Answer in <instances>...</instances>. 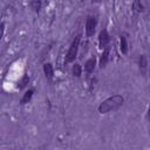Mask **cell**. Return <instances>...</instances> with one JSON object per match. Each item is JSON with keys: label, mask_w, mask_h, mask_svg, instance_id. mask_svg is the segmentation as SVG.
<instances>
[{"label": "cell", "mask_w": 150, "mask_h": 150, "mask_svg": "<svg viewBox=\"0 0 150 150\" xmlns=\"http://www.w3.org/2000/svg\"><path fill=\"white\" fill-rule=\"evenodd\" d=\"M43 73L47 77V80L52 81L53 77H54V69H53V66L50 63H45L43 64Z\"/></svg>", "instance_id": "5b68a950"}, {"label": "cell", "mask_w": 150, "mask_h": 150, "mask_svg": "<svg viewBox=\"0 0 150 150\" xmlns=\"http://www.w3.org/2000/svg\"><path fill=\"white\" fill-rule=\"evenodd\" d=\"M120 50L122 54L128 53V42H127V39L124 35H121V39H120Z\"/></svg>", "instance_id": "ba28073f"}, {"label": "cell", "mask_w": 150, "mask_h": 150, "mask_svg": "<svg viewBox=\"0 0 150 150\" xmlns=\"http://www.w3.org/2000/svg\"><path fill=\"white\" fill-rule=\"evenodd\" d=\"M139 67L144 70L145 69V67H146V57L144 56V55H141V57H139Z\"/></svg>", "instance_id": "5bb4252c"}, {"label": "cell", "mask_w": 150, "mask_h": 150, "mask_svg": "<svg viewBox=\"0 0 150 150\" xmlns=\"http://www.w3.org/2000/svg\"><path fill=\"white\" fill-rule=\"evenodd\" d=\"M132 8L141 12V11H143V5L141 4V1H134L132 2Z\"/></svg>", "instance_id": "4fadbf2b"}, {"label": "cell", "mask_w": 150, "mask_h": 150, "mask_svg": "<svg viewBox=\"0 0 150 150\" xmlns=\"http://www.w3.org/2000/svg\"><path fill=\"white\" fill-rule=\"evenodd\" d=\"M80 41H81V35H77V36L74 39V41L71 42V45H70V47H69V49H68V52H67L66 60H64L66 63H70V62H73V61L75 60V57H76V55H77Z\"/></svg>", "instance_id": "7a4b0ae2"}, {"label": "cell", "mask_w": 150, "mask_h": 150, "mask_svg": "<svg viewBox=\"0 0 150 150\" xmlns=\"http://www.w3.org/2000/svg\"><path fill=\"white\" fill-rule=\"evenodd\" d=\"M109 34L107 32V29H102L100 32V35H98V45H100V48L102 49H105L108 47V43H109Z\"/></svg>", "instance_id": "277c9868"}, {"label": "cell", "mask_w": 150, "mask_h": 150, "mask_svg": "<svg viewBox=\"0 0 150 150\" xmlns=\"http://www.w3.org/2000/svg\"><path fill=\"white\" fill-rule=\"evenodd\" d=\"M109 52H110V48L109 47H107L105 49H103V53H102L101 59H100V67L101 68H103L107 64V62L109 60Z\"/></svg>", "instance_id": "8992f818"}, {"label": "cell", "mask_w": 150, "mask_h": 150, "mask_svg": "<svg viewBox=\"0 0 150 150\" xmlns=\"http://www.w3.org/2000/svg\"><path fill=\"white\" fill-rule=\"evenodd\" d=\"M71 73H73L74 76L80 77V76H81V73H82L81 64H80V63H74V66H73V68H71Z\"/></svg>", "instance_id": "30bf717a"}, {"label": "cell", "mask_w": 150, "mask_h": 150, "mask_svg": "<svg viewBox=\"0 0 150 150\" xmlns=\"http://www.w3.org/2000/svg\"><path fill=\"white\" fill-rule=\"evenodd\" d=\"M95 63H96L95 57H90L89 60H87L86 63H84V70H86V73L90 74L95 69Z\"/></svg>", "instance_id": "52a82bcc"}, {"label": "cell", "mask_w": 150, "mask_h": 150, "mask_svg": "<svg viewBox=\"0 0 150 150\" xmlns=\"http://www.w3.org/2000/svg\"><path fill=\"white\" fill-rule=\"evenodd\" d=\"M149 77H150V70H149Z\"/></svg>", "instance_id": "2e32d148"}, {"label": "cell", "mask_w": 150, "mask_h": 150, "mask_svg": "<svg viewBox=\"0 0 150 150\" xmlns=\"http://www.w3.org/2000/svg\"><path fill=\"white\" fill-rule=\"evenodd\" d=\"M28 82H29V77H28V75L27 74H25L23 76H22V79H21V81L19 82V88L20 89H22V88H25L27 84H28Z\"/></svg>", "instance_id": "8fae6325"}, {"label": "cell", "mask_w": 150, "mask_h": 150, "mask_svg": "<svg viewBox=\"0 0 150 150\" xmlns=\"http://www.w3.org/2000/svg\"><path fill=\"white\" fill-rule=\"evenodd\" d=\"M124 102L123 96L121 95H112L110 97H108L107 100H104L100 105H98V112L101 114H108L110 111H114L116 109H118Z\"/></svg>", "instance_id": "6da1fadb"}, {"label": "cell", "mask_w": 150, "mask_h": 150, "mask_svg": "<svg viewBox=\"0 0 150 150\" xmlns=\"http://www.w3.org/2000/svg\"><path fill=\"white\" fill-rule=\"evenodd\" d=\"M148 117H149V120H150V105H149V110H148Z\"/></svg>", "instance_id": "9a60e30c"}, {"label": "cell", "mask_w": 150, "mask_h": 150, "mask_svg": "<svg viewBox=\"0 0 150 150\" xmlns=\"http://www.w3.org/2000/svg\"><path fill=\"white\" fill-rule=\"evenodd\" d=\"M29 5H30L32 9H34L35 12H38L40 9V7H41V1H32Z\"/></svg>", "instance_id": "7c38bea8"}, {"label": "cell", "mask_w": 150, "mask_h": 150, "mask_svg": "<svg viewBox=\"0 0 150 150\" xmlns=\"http://www.w3.org/2000/svg\"><path fill=\"white\" fill-rule=\"evenodd\" d=\"M96 18L93 15H89L86 20V34L88 36H93L95 33V28H96Z\"/></svg>", "instance_id": "3957f363"}, {"label": "cell", "mask_w": 150, "mask_h": 150, "mask_svg": "<svg viewBox=\"0 0 150 150\" xmlns=\"http://www.w3.org/2000/svg\"><path fill=\"white\" fill-rule=\"evenodd\" d=\"M33 93H34V90H33V89H28V90L23 94V96H22V98H21L20 103H21V104H26V103H28V102L30 101L32 96H33Z\"/></svg>", "instance_id": "9c48e42d"}]
</instances>
